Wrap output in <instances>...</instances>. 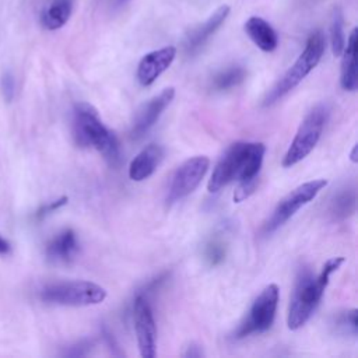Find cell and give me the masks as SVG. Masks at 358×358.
I'll use <instances>...</instances> for the list:
<instances>
[{"instance_id": "d4e9b609", "label": "cell", "mask_w": 358, "mask_h": 358, "mask_svg": "<svg viewBox=\"0 0 358 358\" xmlns=\"http://www.w3.org/2000/svg\"><path fill=\"white\" fill-rule=\"evenodd\" d=\"M1 91H3V95H4V99L7 102H10L13 98H14V92H15V81H14V77L10 71L4 73L3 74V78H1Z\"/></svg>"}, {"instance_id": "6da1fadb", "label": "cell", "mask_w": 358, "mask_h": 358, "mask_svg": "<svg viewBox=\"0 0 358 358\" xmlns=\"http://www.w3.org/2000/svg\"><path fill=\"white\" fill-rule=\"evenodd\" d=\"M266 145L263 143L238 141L228 147L217 162L207 189L210 193L221 190L231 182H238L234 193V201L239 203L248 199L257 186V175L263 165Z\"/></svg>"}, {"instance_id": "ffe728a7", "label": "cell", "mask_w": 358, "mask_h": 358, "mask_svg": "<svg viewBox=\"0 0 358 358\" xmlns=\"http://www.w3.org/2000/svg\"><path fill=\"white\" fill-rule=\"evenodd\" d=\"M330 42H331L333 55L341 56V52L345 46V36H344V18H343V13L338 7L334 8L333 17H331Z\"/></svg>"}, {"instance_id": "8fae6325", "label": "cell", "mask_w": 358, "mask_h": 358, "mask_svg": "<svg viewBox=\"0 0 358 358\" xmlns=\"http://www.w3.org/2000/svg\"><path fill=\"white\" fill-rule=\"evenodd\" d=\"M175 96V88L168 87L162 90L158 95L151 98L148 102H145L137 112L136 119L133 122L130 134L131 138H141L161 117L164 110L169 106Z\"/></svg>"}, {"instance_id": "e0dca14e", "label": "cell", "mask_w": 358, "mask_h": 358, "mask_svg": "<svg viewBox=\"0 0 358 358\" xmlns=\"http://www.w3.org/2000/svg\"><path fill=\"white\" fill-rule=\"evenodd\" d=\"M245 32L250 41L263 52H273L278 45V36L274 28L262 17H250L245 25Z\"/></svg>"}, {"instance_id": "83f0119b", "label": "cell", "mask_w": 358, "mask_h": 358, "mask_svg": "<svg viewBox=\"0 0 358 358\" xmlns=\"http://www.w3.org/2000/svg\"><path fill=\"white\" fill-rule=\"evenodd\" d=\"M10 252V243L3 236H0V255H6Z\"/></svg>"}, {"instance_id": "5bb4252c", "label": "cell", "mask_w": 358, "mask_h": 358, "mask_svg": "<svg viewBox=\"0 0 358 358\" xmlns=\"http://www.w3.org/2000/svg\"><path fill=\"white\" fill-rule=\"evenodd\" d=\"M80 250V243L76 232L66 228L56 234L46 245V257L50 263L66 264L76 259Z\"/></svg>"}, {"instance_id": "d6986e66", "label": "cell", "mask_w": 358, "mask_h": 358, "mask_svg": "<svg viewBox=\"0 0 358 358\" xmlns=\"http://www.w3.org/2000/svg\"><path fill=\"white\" fill-rule=\"evenodd\" d=\"M246 78V70L242 66H231L213 77L211 85L215 91H227L238 87Z\"/></svg>"}, {"instance_id": "f1b7e54d", "label": "cell", "mask_w": 358, "mask_h": 358, "mask_svg": "<svg viewBox=\"0 0 358 358\" xmlns=\"http://www.w3.org/2000/svg\"><path fill=\"white\" fill-rule=\"evenodd\" d=\"M355 151H357V145H354V148H352V152H351V159L355 162L357 161V158H355Z\"/></svg>"}, {"instance_id": "7a4b0ae2", "label": "cell", "mask_w": 358, "mask_h": 358, "mask_svg": "<svg viewBox=\"0 0 358 358\" xmlns=\"http://www.w3.org/2000/svg\"><path fill=\"white\" fill-rule=\"evenodd\" d=\"M343 263L344 257L337 256L326 260L319 274H313L309 268L299 271L287 313V326L289 330L301 329L310 319L323 296L330 275Z\"/></svg>"}, {"instance_id": "7402d4cb", "label": "cell", "mask_w": 358, "mask_h": 358, "mask_svg": "<svg viewBox=\"0 0 358 358\" xmlns=\"http://www.w3.org/2000/svg\"><path fill=\"white\" fill-rule=\"evenodd\" d=\"M225 255H227V249H225V245L222 241L214 238L206 243L204 259L208 266L214 267V266L221 264L225 259Z\"/></svg>"}, {"instance_id": "2e32d148", "label": "cell", "mask_w": 358, "mask_h": 358, "mask_svg": "<svg viewBox=\"0 0 358 358\" xmlns=\"http://www.w3.org/2000/svg\"><path fill=\"white\" fill-rule=\"evenodd\" d=\"M341 55H343V59H341V69H340V85L345 91H355L358 88L357 28L351 31Z\"/></svg>"}, {"instance_id": "9a60e30c", "label": "cell", "mask_w": 358, "mask_h": 358, "mask_svg": "<svg viewBox=\"0 0 358 358\" xmlns=\"http://www.w3.org/2000/svg\"><path fill=\"white\" fill-rule=\"evenodd\" d=\"M164 158V148L159 144L145 145L130 162L129 178L134 182H141L150 178L159 166Z\"/></svg>"}, {"instance_id": "f546056e", "label": "cell", "mask_w": 358, "mask_h": 358, "mask_svg": "<svg viewBox=\"0 0 358 358\" xmlns=\"http://www.w3.org/2000/svg\"><path fill=\"white\" fill-rule=\"evenodd\" d=\"M115 3H117V4H123V3H126L127 0H113Z\"/></svg>"}, {"instance_id": "9c48e42d", "label": "cell", "mask_w": 358, "mask_h": 358, "mask_svg": "<svg viewBox=\"0 0 358 358\" xmlns=\"http://www.w3.org/2000/svg\"><path fill=\"white\" fill-rule=\"evenodd\" d=\"M210 166V159L204 155H196L186 159L175 171L169 190H168V203H175L189 196L201 182Z\"/></svg>"}, {"instance_id": "7c38bea8", "label": "cell", "mask_w": 358, "mask_h": 358, "mask_svg": "<svg viewBox=\"0 0 358 358\" xmlns=\"http://www.w3.org/2000/svg\"><path fill=\"white\" fill-rule=\"evenodd\" d=\"M176 48L164 46L161 49L152 50L141 57L137 66V80L143 87L151 85L175 60Z\"/></svg>"}, {"instance_id": "52a82bcc", "label": "cell", "mask_w": 358, "mask_h": 358, "mask_svg": "<svg viewBox=\"0 0 358 358\" xmlns=\"http://www.w3.org/2000/svg\"><path fill=\"white\" fill-rule=\"evenodd\" d=\"M280 289L277 284H268L253 301L248 316L234 333L235 338H243L255 333L267 331L275 319Z\"/></svg>"}, {"instance_id": "603a6c76", "label": "cell", "mask_w": 358, "mask_h": 358, "mask_svg": "<svg viewBox=\"0 0 358 358\" xmlns=\"http://www.w3.org/2000/svg\"><path fill=\"white\" fill-rule=\"evenodd\" d=\"M337 326L347 334L357 336L358 324H357V309H350L341 313L337 319Z\"/></svg>"}, {"instance_id": "484cf974", "label": "cell", "mask_w": 358, "mask_h": 358, "mask_svg": "<svg viewBox=\"0 0 358 358\" xmlns=\"http://www.w3.org/2000/svg\"><path fill=\"white\" fill-rule=\"evenodd\" d=\"M91 345L92 343L90 340H81L78 343H76L74 345H71L69 348V351L64 352V355H69V357H81V355H85L88 354V351L91 350Z\"/></svg>"}, {"instance_id": "30bf717a", "label": "cell", "mask_w": 358, "mask_h": 358, "mask_svg": "<svg viewBox=\"0 0 358 358\" xmlns=\"http://www.w3.org/2000/svg\"><path fill=\"white\" fill-rule=\"evenodd\" d=\"M133 320L140 355L154 358L157 355V326L151 305L144 294H138L134 299Z\"/></svg>"}, {"instance_id": "ba28073f", "label": "cell", "mask_w": 358, "mask_h": 358, "mask_svg": "<svg viewBox=\"0 0 358 358\" xmlns=\"http://www.w3.org/2000/svg\"><path fill=\"white\" fill-rule=\"evenodd\" d=\"M327 180L326 179H313L309 182H305L291 190L287 196H284L275 208L273 210L271 215L267 218V221L263 225L264 234H271L280 227H282L291 217L296 214V211L312 201L319 192L326 187Z\"/></svg>"}, {"instance_id": "ac0fdd59", "label": "cell", "mask_w": 358, "mask_h": 358, "mask_svg": "<svg viewBox=\"0 0 358 358\" xmlns=\"http://www.w3.org/2000/svg\"><path fill=\"white\" fill-rule=\"evenodd\" d=\"M71 10H73L71 0H56L42 13V17H41L42 25L49 31L62 28L69 21L71 15Z\"/></svg>"}, {"instance_id": "8992f818", "label": "cell", "mask_w": 358, "mask_h": 358, "mask_svg": "<svg viewBox=\"0 0 358 358\" xmlns=\"http://www.w3.org/2000/svg\"><path fill=\"white\" fill-rule=\"evenodd\" d=\"M329 117V109L326 105H316L301 122L287 152L282 157L281 165L284 168H291L301 162L310 151L316 147L320 140L322 131Z\"/></svg>"}, {"instance_id": "277c9868", "label": "cell", "mask_w": 358, "mask_h": 358, "mask_svg": "<svg viewBox=\"0 0 358 358\" xmlns=\"http://www.w3.org/2000/svg\"><path fill=\"white\" fill-rule=\"evenodd\" d=\"M326 48L324 36L320 31H315L309 35L306 45L294 64L284 73V76L275 83V85L266 94L263 105L268 106L277 102L280 98L292 91L320 62Z\"/></svg>"}, {"instance_id": "cb8c5ba5", "label": "cell", "mask_w": 358, "mask_h": 358, "mask_svg": "<svg viewBox=\"0 0 358 358\" xmlns=\"http://www.w3.org/2000/svg\"><path fill=\"white\" fill-rule=\"evenodd\" d=\"M67 201H69V197L62 196V197H59V199H56V200H53V201H50V203H48V204H43L42 207H39V208L36 210V213H35V218H36V220H42V218H45L48 214H50V213H53V211L59 210L60 207L66 206V204H67Z\"/></svg>"}, {"instance_id": "44dd1931", "label": "cell", "mask_w": 358, "mask_h": 358, "mask_svg": "<svg viewBox=\"0 0 358 358\" xmlns=\"http://www.w3.org/2000/svg\"><path fill=\"white\" fill-rule=\"evenodd\" d=\"M355 210V192L343 190L338 193L330 206V213L336 218H345Z\"/></svg>"}, {"instance_id": "4fadbf2b", "label": "cell", "mask_w": 358, "mask_h": 358, "mask_svg": "<svg viewBox=\"0 0 358 358\" xmlns=\"http://www.w3.org/2000/svg\"><path fill=\"white\" fill-rule=\"evenodd\" d=\"M228 14H229V6L222 4L208 17L207 21L193 28L183 41L185 52L187 55H193L199 52L204 46V43L210 39V36L225 22Z\"/></svg>"}, {"instance_id": "3957f363", "label": "cell", "mask_w": 358, "mask_h": 358, "mask_svg": "<svg viewBox=\"0 0 358 358\" xmlns=\"http://www.w3.org/2000/svg\"><path fill=\"white\" fill-rule=\"evenodd\" d=\"M71 129L77 145L84 148H95L113 166L120 162L119 141L116 136L102 123L96 109L92 105L87 102H78L74 105Z\"/></svg>"}, {"instance_id": "5b68a950", "label": "cell", "mask_w": 358, "mask_h": 358, "mask_svg": "<svg viewBox=\"0 0 358 358\" xmlns=\"http://www.w3.org/2000/svg\"><path fill=\"white\" fill-rule=\"evenodd\" d=\"M39 298L45 303L62 306H90L102 303L106 298V289L95 282L76 280L62 281L45 285Z\"/></svg>"}, {"instance_id": "4316f807", "label": "cell", "mask_w": 358, "mask_h": 358, "mask_svg": "<svg viewBox=\"0 0 358 358\" xmlns=\"http://www.w3.org/2000/svg\"><path fill=\"white\" fill-rule=\"evenodd\" d=\"M182 355H183V357H190V358H193V357H201V355H203V351H201V348H200L199 345L190 344L189 347H186V351H185Z\"/></svg>"}]
</instances>
